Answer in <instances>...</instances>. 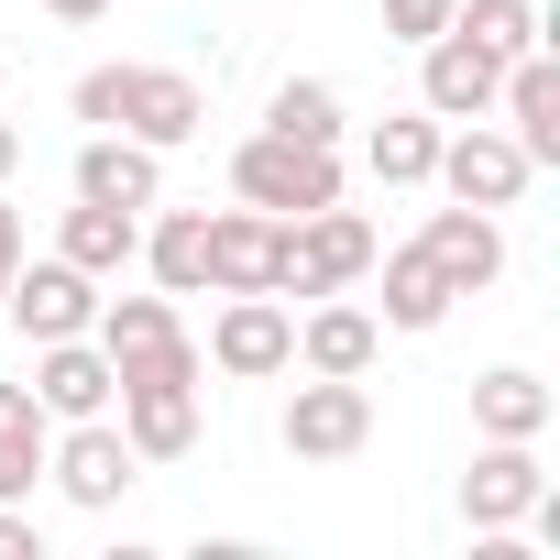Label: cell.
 Listing matches in <instances>:
<instances>
[{"label":"cell","instance_id":"cell-22","mask_svg":"<svg viewBox=\"0 0 560 560\" xmlns=\"http://www.w3.org/2000/svg\"><path fill=\"white\" fill-rule=\"evenodd\" d=\"M45 440H56V418L34 407V385H0V505H23L45 483Z\"/></svg>","mask_w":560,"mask_h":560},{"label":"cell","instance_id":"cell-18","mask_svg":"<svg viewBox=\"0 0 560 560\" xmlns=\"http://www.w3.org/2000/svg\"><path fill=\"white\" fill-rule=\"evenodd\" d=\"M374 352H385V319H374V308L319 298V308L298 319V363H308V374H374Z\"/></svg>","mask_w":560,"mask_h":560},{"label":"cell","instance_id":"cell-1","mask_svg":"<svg viewBox=\"0 0 560 560\" xmlns=\"http://www.w3.org/2000/svg\"><path fill=\"white\" fill-rule=\"evenodd\" d=\"M67 110H78L89 132H132V143H154V154H176V143L209 132V89H198L187 67H89V78L67 89Z\"/></svg>","mask_w":560,"mask_h":560},{"label":"cell","instance_id":"cell-16","mask_svg":"<svg viewBox=\"0 0 560 560\" xmlns=\"http://www.w3.org/2000/svg\"><path fill=\"white\" fill-rule=\"evenodd\" d=\"M78 198H100V209H165V154L132 143V132H89L78 143Z\"/></svg>","mask_w":560,"mask_h":560},{"label":"cell","instance_id":"cell-11","mask_svg":"<svg viewBox=\"0 0 560 560\" xmlns=\"http://www.w3.org/2000/svg\"><path fill=\"white\" fill-rule=\"evenodd\" d=\"M209 363L231 385H264V374H298V319L275 308V298H231L209 319Z\"/></svg>","mask_w":560,"mask_h":560},{"label":"cell","instance_id":"cell-4","mask_svg":"<svg viewBox=\"0 0 560 560\" xmlns=\"http://www.w3.org/2000/svg\"><path fill=\"white\" fill-rule=\"evenodd\" d=\"M374 220L363 209H308V220H287V264H275V298H341L352 275H374Z\"/></svg>","mask_w":560,"mask_h":560},{"label":"cell","instance_id":"cell-17","mask_svg":"<svg viewBox=\"0 0 560 560\" xmlns=\"http://www.w3.org/2000/svg\"><path fill=\"white\" fill-rule=\"evenodd\" d=\"M110 407H121L132 462H187L198 451V385H121Z\"/></svg>","mask_w":560,"mask_h":560},{"label":"cell","instance_id":"cell-30","mask_svg":"<svg viewBox=\"0 0 560 560\" xmlns=\"http://www.w3.org/2000/svg\"><path fill=\"white\" fill-rule=\"evenodd\" d=\"M45 12H56V23H100V12H110V0H45Z\"/></svg>","mask_w":560,"mask_h":560},{"label":"cell","instance_id":"cell-25","mask_svg":"<svg viewBox=\"0 0 560 560\" xmlns=\"http://www.w3.org/2000/svg\"><path fill=\"white\" fill-rule=\"evenodd\" d=\"M451 34H472L494 67H516L527 45H549L538 34V0H451Z\"/></svg>","mask_w":560,"mask_h":560},{"label":"cell","instance_id":"cell-5","mask_svg":"<svg viewBox=\"0 0 560 560\" xmlns=\"http://www.w3.org/2000/svg\"><path fill=\"white\" fill-rule=\"evenodd\" d=\"M275 440H287L298 462H352L374 440V385L363 374H308L287 396V418H275Z\"/></svg>","mask_w":560,"mask_h":560},{"label":"cell","instance_id":"cell-12","mask_svg":"<svg viewBox=\"0 0 560 560\" xmlns=\"http://www.w3.org/2000/svg\"><path fill=\"white\" fill-rule=\"evenodd\" d=\"M110 396H121V374H110V352L78 330V341H34V407L67 429V418H110Z\"/></svg>","mask_w":560,"mask_h":560},{"label":"cell","instance_id":"cell-24","mask_svg":"<svg viewBox=\"0 0 560 560\" xmlns=\"http://www.w3.org/2000/svg\"><path fill=\"white\" fill-rule=\"evenodd\" d=\"M385 264V330H440L451 319V275L418 253V242H396V253H374Z\"/></svg>","mask_w":560,"mask_h":560},{"label":"cell","instance_id":"cell-6","mask_svg":"<svg viewBox=\"0 0 560 560\" xmlns=\"http://www.w3.org/2000/svg\"><path fill=\"white\" fill-rule=\"evenodd\" d=\"M527 154H516V132H494V121H462V132H440V165H429V187L440 198H462V209H516L527 198Z\"/></svg>","mask_w":560,"mask_h":560},{"label":"cell","instance_id":"cell-7","mask_svg":"<svg viewBox=\"0 0 560 560\" xmlns=\"http://www.w3.org/2000/svg\"><path fill=\"white\" fill-rule=\"evenodd\" d=\"M0 319H12L23 341H78V330L100 319V275H78L67 253L12 264V287H0Z\"/></svg>","mask_w":560,"mask_h":560},{"label":"cell","instance_id":"cell-9","mask_svg":"<svg viewBox=\"0 0 560 560\" xmlns=\"http://www.w3.org/2000/svg\"><path fill=\"white\" fill-rule=\"evenodd\" d=\"M494 89H505V67H494L472 34L440 23V34L418 45V110H429V121H494Z\"/></svg>","mask_w":560,"mask_h":560},{"label":"cell","instance_id":"cell-23","mask_svg":"<svg viewBox=\"0 0 560 560\" xmlns=\"http://www.w3.org/2000/svg\"><path fill=\"white\" fill-rule=\"evenodd\" d=\"M440 132H451V121H429V110H385V121L363 132V165H374V187H429V165H440Z\"/></svg>","mask_w":560,"mask_h":560},{"label":"cell","instance_id":"cell-21","mask_svg":"<svg viewBox=\"0 0 560 560\" xmlns=\"http://www.w3.org/2000/svg\"><path fill=\"white\" fill-rule=\"evenodd\" d=\"M143 264L165 298H209V209H165L143 220Z\"/></svg>","mask_w":560,"mask_h":560},{"label":"cell","instance_id":"cell-20","mask_svg":"<svg viewBox=\"0 0 560 560\" xmlns=\"http://www.w3.org/2000/svg\"><path fill=\"white\" fill-rule=\"evenodd\" d=\"M56 253H67L78 275H121V264H143V209H100V198H78V209L56 220Z\"/></svg>","mask_w":560,"mask_h":560},{"label":"cell","instance_id":"cell-29","mask_svg":"<svg viewBox=\"0 0 560 560\" xmlns=\"http://www.w3.org/2000/svg\"><path fill=\"white\" fill-rule=\"evenodd\" d=\"M12 264H23V209L0 198V287H12Z\"/></svg>","mask_w":560,"mask_h":560},{"label":"cell","instance_id":"cell-13","mask_svg":"<svg viewBox=\"0 0 560 560\" xmlns=\"http://www.w3.org/2000/svg\"><path fill=\"white\" fill-rule=\"evenodd\" d=\"M494 110H505V132H516V154L549 176L560 165V56L549 45H527L516 67H505V89H494Z\"/></svg>","mask_w":560,"mask_h":560},{"label":"cell","instance_id":"cell-3","mask_svg":"<svg viewBox=\"0 0 560 560\" xmlns=\"http://www.w3.org/2000/svg\"><path fill=\"white\" fill-rule=\"evenodd\" d=\"M231 198H242V209H275V220H308V209L341 198V143L253 132V143H231Z\"/></svg>","mask_w":560,"mask_h":560},{"label":"cell","instance_id":"cell-31","mask_svg":"<svg viewBox=\"0 0 560 560\" xmlns=\"http://www.w3.org/2000/svg\"><path fill=\"white\" fill-rule=\"evenodd\" d=\"M12 165H23V132H12V121H0V176H12Z\"/></svg>","mask_w":560,"mask_h":560},{"label":"cell","instance_id":"cell-15","mask_svg":"<svg viewBox=\"0 0 560 560\" xmlns=\"http://www.w3.org/2000/svg\"><path fill=\"white\" fill-rule=\"evenodd\" d=\"M418 253L451 275V298H483L494 275H505V231H494V209H429V231H418Z\"/></svg>","mask_w":560,"mask_h":560},{"label":"cell","instance_id":"cell-27","mask_svg":"<svg viewBox=\"0 0 560 560\" xmlns=\"http://www.w3.org/2000/svg\"><path fill=\"white\" fill-rule=\"evenodd\" d=\"M440 23H451V0H385V34L396 45H429Z\"/></svg>","mask_w":560,"mask_h":560},{"label":"cell","instance_id":"cell-2","mask_svg":"<svg viewBox=\"0 0 560 560\" xmlns=\"http://www.w3.org/2000/svg\"><path fill=\"white\" fill-rule=\"evenodd\" d=\"M89 341L110 352V374H121V385H198V374H209V352L187 341L176 298H100Z\"/></svg>","mask_w":560,"mask_h":560},{"label":"cell","instance_id":"cell-8","mask_svg":"<svg viewBox=\"0 0 560 560\" xmlns=\"http://www.w3.org/2000/svg\"><path fill=\"white\" fill-rule=\"evenodd\" d=\"M45 472H56V494L67 505H121L132 483H143V462H132V440H121V418H67V440H45Z\"/></svg>","mask_w":560,"mask_h":560},{"label":"cell","instance_id":"cell-19","mask_svg":"<svg viewBox=\"0 0 560 560\" xmlns=\"http://www.w3.org/2000/svg\"><path fill=\"white\" fill-rule=\"evenodd\" d=\"M549 418H560V396H549L527 363L472 374V429H483V440H549Z\"/></svg>","mask_w":560,"mask_h":560},{"label":"cell","instance_id":"cell-14","mask_svg":"<svg viewBox=\"0 0 560 560\" xmlns=\"http://www.w3.org/2000/svg\"><path fill=\"white\" fill-rule=\"evenodd\" d=\"M538 440H483L472 451V472H462V516L472 527H527V505H538Z\"/></svg>","mask_w":560,"mask_h":560},{"label":"cell","instance_id":"cell-10","mask_svg":"<svg viewBox=\"0 0 560 560\" xmlns=\"http://www.w3.org/2000/svg\"><path fill=\"white\" fill-rule=\"evenodd\" d=\"M287 220L275 209H209V298H275Z\"/></svg>","mask_w":560,"mask_h":560},{"label":"cell","instance_id":"cell-28","mask_svg":"<svg viewBox=\"0 0 560 560\" xmlns=\"http://www.w3.org/2000/svg\"><path fill=\"white\" fill-rule=\"evenodd\" d=\"M0 560H45V538H34V516H23V505H0Z\"/></svg>","mask_w":560,"mask_h":560},{"label":"cell","instance_id":"cell-26","mask_svg":"<svg viewBox=\"0 0 560 560\" xmlns=\"http://www.w3.org/2000/svg\"><path fill=\"white\" fill-rule=\"evenodd\" d=\"M264 132H287V143H341V89L330 78H287L264 100Z\"/></svg>","mask_w":560,"mask_h":560}]
</instances>
